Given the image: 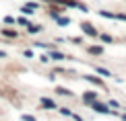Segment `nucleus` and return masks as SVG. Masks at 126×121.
<instances>
[{
    "label": "nucleus",
    "instance_id": "obj_1",
    "mask_svg": "<svg viewBox=\"0 0 126 121\" xmlns=\"http://www.w3.org/2000/svg\"><path fill=\"white\" fill-rule=\"evenodd\" d=\"M93 109H95L97 113H110V109L106 105H101V103H93Z\"/></svg>",
    "mask_w": 126,
    "mask_h": 121
},
{
    "label": "nucleus",
    "instance_id": "obj_2",
    "mask_svg": "<svg viewBox=\"0 0 126 121\" xmlns=\"http://www.w3.org/2000/svg\"><path fill=\"white\" fill-rule=\"evenodd\" d=\"M83 31H85V33H87V35H97V31H95V29H93V27H91V25H87V23H85V25H83Z\"/></svg>",
    "mask_w": 126,
    "mask_h": 121
},
{
    "label": "nucleus",
    "instance_id": "obj_3",
    "mask_svg": "<svg viewBox=\"0 0 126 121\" xmlns=\"http://www.w3.org/2000/svg\"><path fill=\"white\" fill-rule=\"evenodd\" d=\"M95 92H85V103H95Z\"/></svg>",
    "mask_w": 126,
    "mask_h": 121
},
{
    "label": "nucleus",
    "instance_id": "obj_4",
    "mask_svg": "<svg viewBox=\"0 0 126 121\" xmlns=\"http://www.w3.org/2000/svg\"><path fill=\"white\" fill-rule=\"evenodd\" d=\"M41 105H44V107H48V109H56V103H52L50 99H41Z\"/></svg>",
    "mask_w": 126,
    "mask_h": 121
},
{
    "label": "nucleus",
    "instance_id": "obj_5",
    "mask_svg": "<svg viewBox=\"0 0 126 121\" xmlns=\"http://www.w3.org/2000/svg\"><path fill=\"white\" fill-rule=\"evenodd\" d=\"M56 92H60V94H64V97H70V90H66V88H56Z\"/></svg>",
    "mask_w": 126,
    "mask_h": 121
},
{
    "label": "nucleus",
    "instance_id": "obj_6",
    "mask_svg": "<svg viewBox=\"0 0 126 121\" xmlns=\"http://www.w3.org/2000/svg\"><path fill=\"white\" fill-rule=\"evenodd\" d=\"M37 31H41L39 25H31V27H29V33H37Z\"/></svg>",
    "mask_w": 126,
    "mask_h": 121
},
{
    "label": "nucleus",
    "instance_id": "obj_7",
    "mask_svg": "<svg viewBox=\"0 0 126 121\" xmlns=\"http://www.w3.org/2000/svg\"><path fill=\"white\" fill-rule=\"evenodd\" d=\"M52 57H54V60H64V55L58 54V51H52Z\"/></svg>",
    "mask_w": 126,
    "mask_h": 121
},
{
    "label": "nucleus",
    "instance_id": "obj_8",
    "mask_svg": "<svg viewBox=\"0 0 126 121\" xmlns=\"http://www.w3.org/2000/svg\"><path fill=\"white\" fill-rule=\"evenodd\" d=\"M87 80H91L93 84H101V80H99V78H95V76H87Z\"/></svg>",
    "mask_w": 126,
    "mask_h": 121
},
{
    "label": "nucleus",
    "instance_id": "obj_9",
    "mask_svg": "<svg viewBox=\"0 0 126 121\" xmlns=\"http://www.w3.org/2000/svg\"><path fill=\"white\" fill-rule=\"evenodd\" d=\"M56 21H58V23H60V25H68V23H70V21H68V19H60V17H58V19H56Z\"/></svg>",
    "mask_w": 126,
    "mask_h": 121
},
{
    "label": "nucleus",
    "instance_id": "obj_10",
    "mask_svg": "<svg viewBox=\"0 0 126 121\" xmlns=\"http://www.w3.org/2000/svg\"><path fill=\"white\" fill-rule=\"evenodd\" d=\"M97 72H99V74H103V76H110V72L103 70V68H97Z\"/></svg>",
    "mask_w": 126,
    "mask_h": 121
},
{
    "label": "nucleus",
    "instance_id": "obj_11",
    "mask_svg": "<svg viewBox=\"0 0 126 121\" xmlns=\"http://www.w3.org/2000/svg\"><path fill=\"white\" fill-rule=\"evenodd\" d=\"M91 54H101V47H91Z\"/></svg>",
    "mask_w": 126,
    "mask_h": 121
},
{
    "label": "nucleus",
    "instance_id": "obj_12",
    "mask_svg": "<svg viewBox=\"0 0 126 121\" xmlns=\"http://www.w3.org/2000/svg\"><path fill=\"white\" fill-rule=\"evenodd\" d=\"M23 121H35V119L31 117V115H23Z\"/></svg>",
    "mask_w": 126,
    "mask_h": 121
}]
</instances>
